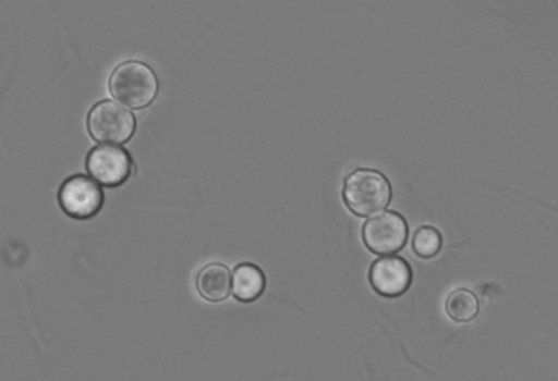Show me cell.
Wrapping results in <instances>:
<instances>
[{
  "instance_id": "cell-1",
  "label": "cell",
  "mask_w": 558,
  "mask_h": 381,
  "mask_svg": "<svg viewBox=\"0 0 558 381\" xmlns=\"http://www.w3.org/2000/svg\"><path fill=\"white\" fill-rule=\"evenodd\" d=\"M110 91L129 109H146L159 94V78L149 65L125 62L110 76Z\"/></svg>"
},
{
  "instance_id": "cell-2",
  "label": "cell",
  "mask_w": 558,
  "mask_h": 381,
  "mask_svg": "<svg viewBox=\"0 0 558 381\" xmlns=\"http://www.w3.org/2000/svg\"><path fill=\"white\" fill-rule=\"evenodd\" d=\"M343 197L355 217H371L391 201V185L384 173L357 170L344 181Z\"/></svg>"
},
{
  "instance_id": "cell-3",
  "label": "cell",
  "mask_w": 558,
  "mask_h": 381,
  "mask_svg": "<svg viewBox=\"0 0 558 381\" xmlns=\"http://www.w3.org/2000/svg\"><path fill=\"white\" fill-rule=\"evenodd\" d=\"M88 131L94 140L118 146L133 138L136 120L120 102L101 101L89 110Z\"/></svg>"
},
{
  "instance_id": "cell-4",
  "label": "cell",
  "mask_w": 558,
  "mask_h": 381,
  "mask_svg": "<svg viewBox=\"0 0 558 381\" xmlns=\"http://www.w3.org/2000/svg\"><path fill=\"white\" fill-rule=\"evenodd\" d=\"M407 238V220L393 210H384L363 225V242L373 254H395L404 248Z\"/></svg>"
},
{
  "instance_id": "cell-5",
  "label": "cell",
  "mask_w": 558,
  "mask_h": 381,
  "mask_svg": "<svg viewBox=\"0 0 558 381\" xmlns=\"http://www.w3.org/2000/svg\"><path fill=\"white\" fill-rule=\"evenodd\" d=\"M89 175L105 186H120L133 173V160L121 147L99 146L89 151L86 159Z\"/></svg>"
},
{
  "instance_id": "cell-6",
  "label": "cell",
  "mask_w": 558,
  "mask_h": 381,
  "mask_svg": "<svg viewBox=\"0 0 558 381\" xmlns=\"http://www.w3.org/2000/svg\"><path fill=\"white\" fill-rule=\"evenodd\" d=\"M60 205L65 214L78 220L96 217L102 207V190L84 175H73L60 188Z\"/></svg>"
},
{
  "instance_id": "cell-7",
  "label": "cell",
  "mask_w": 558,
  "mask_h": 381,
  "mask_svg": "<svg viewBox=\"0 0 558 381\" xmlns=\"http://www.w3.org/2000/svg\"><path fill=\"white\" fill-rule=\"evenodd\" d=\"M371 285L386 298H397L412 285V270L400 257H384L371 267Z\"/></svg>"
},
{
  "instance_id": "cell-8",
  "label": "cell",
  "mask_w": 558,
  "mask_h": 381,
  "mask_svg": "<svg viewBox=\"0 0 558 381\" xmlns=\"http://www.w3.org/2000/svg\"><path fill=\"white\" fill-rule=\"evenodd\" d=\"M231 272L222 262H210L207 267L197 273L196 286L197 293L207 302H223L231 294Z\"/></svg>"
},
{
  "instance_id": "cell-9",
  "label": "cell",
  "mask_w": 558,
  "mask_h": 381,
  "mask_svg": "<svg viewBox=\"0 0 558 381\" xmlns=\"http://www.w3.org/2000/svg\"><path fill=\"white\" fill-rule=\"evenodd\" d=\"M231 280H233V285H231L233 294L241 302H254V299L259 298L263 291H265V285H267L265 273L260 272V268L255 267V265H247V262L235 268Z\"/></svg>"
},
{
  "instance_id": "cell-10",
  "label": "cell",
  "mask_w": 558,
  "mask_h": 381,
  "mask_svg": "<svg viewBox=\"0 0 558 381\" xmlns=\"http://www.w3.org/2000/svg\"><path fill=\"white\" fill-rule=\"evenodd\" d=\"M478 309H481L478 298L465 288H458L449 294V298L445 302V311L454 322H470L478 315Z\"/></svg>"
},
{
  "instance_id": "cell-11",
  "label": "cell",
  "mask_w": 558,
  "mask_h": 381,
  "mask_svg": "<svg viewBox=\"0 0 558 381\" xmlns=\"http://www.w3.org/2000/svg\"><path fill=\"white\" fill-rule=\"evenodd\" d=\"M441 249V235L439 231L434 228L417 229V233L413 235V251L423 257V259H430L436 257Z\"/></svg>"
}]
</instances>
